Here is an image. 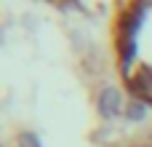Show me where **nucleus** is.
<instances>
[{"label":"nucleus","mask_w":152,"mask_h":147,"mask_svg":"<svg viewBox=\"0 0 152 147\" xmlns=\"http://www.w3.org/2000/svg\"><path fill=\"white\" fill-rule=\"evenodd\" d=\"M115 67L126 91L152 104V0H123L115 21Z\"/></svg>","instance_id":"f257e3e1"}]
</instances>
